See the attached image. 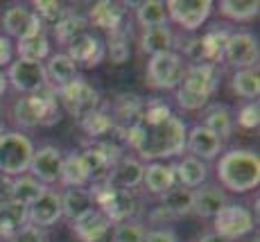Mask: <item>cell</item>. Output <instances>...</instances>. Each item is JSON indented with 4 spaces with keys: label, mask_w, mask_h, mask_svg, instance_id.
I'll return each instance as SVG.
<instances>
[{
    "label": "cell",
    "mask_w": 260,
    "mask_h": 242,
    "mask_svg": "<svg viewBox=\"0 0 260 242\" xmlns=\"http://www.w3.org/2000/svg\"><path fill=\"white\" fill-rule=\"evenodd\" d=\"M188 125L172 113L161 98L145 102L138 120L120 134V140L127 143L141 161H163L186 152Z\"/></svg>",
    "instance_id": "obj_1"
},
{
    "label": "cell",
    "mask_w": 260,
    "mask_h": 242,
    "mask_svg": "<svg viewBox=\"0 0 260 242\" xmlns=\"http://www.w3.org/2000/svg\"><path fill=\"white\" fill-rule=\"evenodd\" d=\"M219 66L215 64H186L181 84L174 90V100L183 111H202L211 104L219 88Z\"/></svg>",
    "instance_id": "obj_2"
},
{
    "label": "cell",
    "mask_w": 260,
    "mask_h": 242,
    "mask_svg": "<svg viewBox=\"0 0 260 242\" xmlns=\"http://www.w3.org/2000/svg\"><path fill=\"white\" fill-rule=\"evenodd\" d=\"M217 179L224 190L249 193L260 184V159L253 149H229L219 154Z\"/></svg>",
    "instance_id": "obj_3"
},
{
    "label": "cell",
    "mask_w": 260,
    "mask_h": 242,
    "mask_svg": "<svg viewBox=\"0 0 260 242\" xmlns=\"http://www.w3.org/2000/svg\"><path fill=\"white\" fill-rule=\"evenodd\" d=\"M12 118L16 127L21 129H37V127H52L61 120V107L57 100V90L52 86L41 88L39 93L23 95L12 104Z\"/></svg>",
    "instance_id": "obj_4"
},
{
    "label": "cell",
    "mask_w": 260,
    "mask_h": 242,
    "mask_svg": "<svg viewBox=\"0 0 260 242\" xmlns=\"http://www.w3.org/2000/svg\"><path fill=\"white\" fill-rule=\"evenodd\" d=\"M34 156V145L23 132H3L0 134V174L16 179L27 174Z\"/></svg>",
    "instance_id": "obj_5"
},
{
    "label": "cell",
    "mask_w": 260,
    "mask_h": 242,
    "mask_svg": "<svg viewBox=\"0 0 260 242\" xmlns=\"http://www.w3.org/2000/svg\"><path fill=\"white\" fill-rule=\"evenodd\" d=\"M57 100H59V107H63V111L71 113L73 118H77L79 123L102 107L100 90L93 84H88V79H84V77H77L68 86L59 88Z\"/></svg>",
    "instance_id": "obj_6"
},
{
    "label": "cell",
    "mask_w": 260,
    "mask_h": 242,
    "mask_svg": "<svg viewBox=\"0 0 260 242\" xmlns=\"http://www.w3.org/2000/svg\"><path fill=\"white\" fill-rule=\"evenodd\" d=\"M186 73V62L179 57L177 50L149 57L145 68V82L156 90H177Z\"/></svg>",
    "instance_id": "obj_7"
},
{
    "label": "cell",
    "mask_w": 260,
    "mask_h": 242,
    "mask_svg": "<svg viewBox=\"0 0 260 242\" xmlns=\"http://www.w3.org/2000/svg\"><path fill=\"white\" fill-rule=\"evenodd\" d=\"M213 233L224 238L226 242L240 240L244 235H249L253 229H256V218L253 213L247 208L244 204H233L229 201L222 210L213 218Z\"/></svg>",
    "instance_id": "obj_8"
},
{
    "label": "cell",
    "mask_w": 260,
    "mask_h": 242,
    "mask_svg": "<svg viewBox=\"0 0 260 242\" xmlns=\"http://www.w3.org/2000/svg\"><path fill=\"white\" fill-rule=\"evenodd\" d=\"M258 59H260V48L256 34L244 32V29H240V32L233 29L226 45H224L222 62L236 70H247V68H256Z\"/></svg>",
    "instance_id": "obj_9"
},
{
    "label": "cell",
    "mask_w": 260,
    "mask_h": 242,
    "mask_svg": "<svg viewBox=\"0 0 260 242\" xmlns=\"http://www.w3.org/2000/svg\"><path fill=\"white\" fill-rule=\"evenodd\" d=\"M7 84L23 95L39 93L48 86L46 68L41 62H27V59H14L7 66Z\"/></svg>",
    "instance_id": "obj_10"
},
{
    "label": "cell",
    "mask_w": 260,
    "mask_h": 242,
    "mask_svg": "<svg viewBox=\"0 0 260 242\" xmlns=\"http://www.w3.org/2000/svg\"><path fill=\"white\" fill-rule=\"evenodd\" d=\"M213 7L215 5L211 0H168L166 3L168 18L186 32H197L213 14Z\"/></svg>",
    "instance_id": "obj_11"
},
{
    "label": "cell",
    "mask_w": 260,
    "mask_h": 242,
    "mask_svg": "<svg viewBox=\"0 0 260 242\" xmlns=\"http://www.w3.org/2000/svg\"><path fill=\"white\" fill-rule=\"evenodd\" d=\"M3 29L7 39L12 37L16 41H23V39L43 32L46 27L34 14V9H29L27 5H12L3 12Z\"/></svg>",
    "instance_id": "obj_12"
},
{
    "label": "cell",
    "mask_w": 260,
    "mask_h": 242,
    "mask_svg": "<svg viewBox=\"0 0 260 242\" xmlns=\"http://www.w3.org/2000/svg\"><path fill=\"white\" fill-rule=\"evenodd\" d=\"M61 165H63V152L54 145H43V147L34 149L32 163H29V176L39 181V184H57L61 179Z\"/></svg>",
    "instance_id": "obj_13"
},
{
    "label": "cell",
    "mask_w": 260,
    "mask_h": 242,
    "mask_svg": "<svg viewBox=\"0 0 260 242\" xmlns=\"http://www.w3.org/2000/svg\"><path fill=\"white\" fill-rule=\"evenodd\" d=\"M66 54L75 62V66L95 68L104 59V41L93 32H84L66 45Z\"/></svg>",
    "instance_id": "obj_14"
},
{
    "label": "cell",
    "mask_w": 260,
    "mask_h": 242,
    "mask_svg": "<svg viewBox=\"0 0 260 242\" xmlns=\"http://www.w3.org/2000/svg\"><path fill=\"white\" fill-rule=\"evenodd\" d=\"M143 170L145 163L138 156L124 154L118 163L111 165V170L107 174V184L118 190H136L143 184Z\"/></svg>",
    "instance_id": "obj_15"
},
{
    "label": "cell",
    "mask_w": 260,
    "mask_h": 242,
    "mask_svg": "<svg viewBox=\"0 0 260 242\" xmlns=\"http://www.w3.org/2000/svg\"><path fill=\"white\" fill-rule=\"evenodd\" d=\"M61 218H63L61 193H54V190H46V193L27 208V224L37 226V229L54 226Z\"/></svg>",
    "instance_id": "obj_16"
},
{
    "label": "cell",
    "mask_w": 260,
    "mask_h": 242,
    "mask_svg": "<svg viewBox=\"0 0 260 242\" xmlns=\"http://www.w3.org/2000/svg\"><path fill=\"white\" fill-rule=\"evenodd\" d=\"M186 149L190 152V156L206 163V161H215L222 154L224 143L213 132H208L204 125H194L186 134Z\"/></svg>",
    "instance_id": "obj_17"
},
{
    "label": "cell",
    "mask_w": 260,
    "mask_h": 242,
    "mask_svg": "<svg viewBox=\"0 0 260 242\" xmlns=\"http://www.w3.org/2000/svg\"><path fill=\"white\" fill-rule=\"evenodd\" d=\"M226 204V190L219 184H204L192 190V213L204 220H213Z\"/></svg>",
    "instance_id": "obj_18"
},
{
    "label": "cell",
    "mask_w": 260,
    "mask_h": 242,
    "mask_svg": "<svg viewBox=\"0 0 260 242\" xmlns=\"http://www.w3.org/2000/svg\"><path fill=\"white\" fill-rule=\"evenodd\" d=\"M124 7L127 5L122 3H111V0H100L95 3L91 9H88L86 21L88 25L98 29H104V32H118L124 23Z\"/></svg>",
    "instance_id": "obj_19"
},
{
    "label": "cell",
    "mask_w": 260,
    "mask_h": 242,
    "mask_svg": "<svg viewBox=\"0 0 260 242\" xmlns=\"http://www.w3.org/2000/svg\"><path fill=\"white\" fill-rule=\"evenodd\" d=\"M43 68H46L48 84L54 90L68 86V84L75 82V79L79 77V75H77V66H75V62L68 57L66 52L50 54V57L46 59V64H43Z\"/></svg>",
    "instance_id": "obj_20"
},
{
    "label": "cell",
    "mask_w": 260,
    "mask_h": 242,
    "mask_svg": "<svg viewBox=\"0 0 260 242\" xmlns=\"http://www.w3.org/2000/svg\"><path fill=\"white\" fill-rule=\"evenodd\" d=\"M177 184L174 179V165L172 163H163V161H154L147 163L143 170V186L149 195L161 197L163 193H168L172 186Z\"/></svg>",
    "instance_id": "obj_21"
},
{
    "label": "cell",
    "mask_w": 260,
    "mask_h": 242,
    "mask_svg": "<svg viewBox=\"0 0 260 242\" xmlns=\"http://www.w3.org/2000/svg\"><path fill=\"white\" fill-rule=\"evenodd\" d=\"M199 125H204L208 132H213L224 143V140H229L233 134L236 115H233V111L229 109L226 104H208V107L204 109V118Z\"/></svg>",
    "instance_id": "obj_22"
},
{
    "label": "cell",
    "mask_w": 260,
    "mask_h": 242,
    "mask_svg": "<svg viewBox=\"0 0 260 242\" xmlns=\"http://www.w3.org/2000/svg\"><path fill=\"white\" fill-rule=\"evenodd\" d=\"M231 25L226 23H215L208 32H204L202 37V52H204V64H215L219 66L222 62V52H224V45H226L229 37H231Z\"/></svg>",
    "instance_id": "obj_23"
},
{
    "label": "cell",
    "mask_w": 260,
    "mask_h": 242,
    "mask_svg": "<svg viewBox=\"0 0 260 242\" xmlns=\"http://www.w3.org/2000/svg\"><path fill=\"white\" fill-rule=\"evenodd\" d=\"M174 179H177V184L183 186V188L194 190L206 184L208 165L204 163V161L194 159V156H183L181 161L174 163Z\"/></svg>",
    "instance_id": "obj_24"
},
{
    "label": "cell",
    "mask_w": 260,
    "mask_h": 242,
    "mask_svg": "<svg viewBox=\"0 0 260 242\" xmlns=\"http://www.w3.org/2000/svg\"><path fill=\"white\" fill-rule=\"evenodd\" d=\"M95 208V201L86 188H66L61 193V210L68 222H77Z\"/></svg>",
    "instance_id": "obj_25"
},
{
    "label": "cell",
    "mask_w": 260,
    "mask_h": 242,
    "mask_svg": "<svg viewBox=\"0 0 260 242\" xmlns=\"http://www.w3.org/2000/svg\"><path fill=\"white\" fill-rule=\"evenodd\" d=\"M141 50L145 54H149V57L170 52V50H174V32L168 27V25L143 29V34H141Z\"/></svg>",
    "instance_id": "obj_26"
},
{
    "label": "cell",
    "mask_w": 260,
    "mask_h": 242,
    "mask_svg": "<svg viewBox=\"0 0 260 242\" xmlns=\"http://www.w3.org/2000/svg\"><path fill=\"white\" fill-rule=\"evenodd\" d=\"M161 206L172 215L174 220L186 218V215L192 213V190L174 184L168 193L161 195Z\"/></svg>",
    "instance_id": "obj_27"
},
{
    "label": "cell",
    "mask_w": 260,
    "mask_h": 242,
    "mask_svg": "<svg viewBox=\"0 0 260 242\" xmlns=\"http://www.w3.org/2000/svg\"><path fill=\"white\" fill-rule=\"evenodd\" d=\"M79 156H82V163L88 172V184L107 181V174H109V170H111V165H109L107 156H104L102 147H100L98 143L86 145V147L79 152Z\"/></svg>",
    "instance_id": "obj_28"
},
{
    "label": "cell",
    "mask_w": 260,
    "mask_h": 242,
    "mask_svg": "<svg viewBox=\"0 0 260 242\" xmlns=\"http://www.w3.org/2000/svg\"><path fill=\"white\" fill-rule=\"evenodd\" d=\"M46 190H48L46 186L39 184V181L29 174H21V176H16V179H12V201L25 206V208H29Z\"/></svg>",
    "instance_id": "obj_29"
},
{
    "label": "cell",
    "mask_w": 260,
    "mask_h": 242,
    "mask_svg": "<svg viewBox=\"0 0 260 242\" xmlns=\"http://www.w3.org/2000/svg\"><path fill=\"white\" fill-rule=\"evenodd\" d=\"M84 32H88V21H86V16H82V14L73 12V9L52 27L54 39H57V43L63 45V48H66V45L71 43L73 39H77L79 34H84Z\"/></svg>",
    "instance_id": "obj_30"
},
{
    "label": "cell",
    "mask_w": 260,
    "mask_h": 242,
    "mask_svg": "<svg viewBox=\"0 0 260 242\" xmlns=\"http://www.w3.org/2000/svg\"><path fill=\"white\" fill-rule=\"evenodd\" d=\"M231 90L238 98L247 100V102H256L260 95V75L258 66L247 70H236L231 77Z\"/></svg>",
    "instance_id": "obj_31"
},
{
    "label": "cell",
    "mask_w": 260,
    "mask_h": 242,
    "mask_svg": "<svg viewBox=\"0 0 260 242\" xmlns=\"http://www.w3.org/2000/svg\"><path fill=\"white\" fill-rule=\"evenodd\" d=\"M25 224H27V208L25 206L14 204V201L0 206V238L9 240Z\"/></svg>",
    "instance_id": "obj_32"
},
{
    "label": "cell",
    "mask_w": 260,
    "mask_h": 242,
    "mask_svg": "<svg viewBox=\"0 0 260 242\" xmlns=\"http://www.w3.org/2000/svg\"><path fill=\"white\" fill-rule=\"evenodd\" d=\"M16 52H18V59H27V62H46L50 57V39H48V32L34 34V37H27L23 41L16 43Z\"/></svg>",
    "instance_id": "obj_33"
},
{
    "label": "cell",
    "mask_w": 260,
    "mask_h": 242,
    "mask_svg": "<svg viewBox=\"0 0 260 242\" xmlns=\"http://www.w3.org/2000/svg\"><path fill=\"white\" fill-rule=\"evenodd\" d=\"M168 21L170 18L166 3H161V0H145V3L136 5V23L143 29L161 27V25H168Z\"/></svg>",
    "instance_id": "obj_34"
},
{
    "label": "cell",
    "mask_w": 260,
    "mask_h": 242,
    "mask_svg": "<svg viewBox=\"0 0 260 242\" xmlns=\"http://www.w3.org/2000/svg\"><path fill=\"white\" fill-rule=\"evenodd\" d=\"M73 233L77 235L82 242H88L91 238H95L98 233H102L104 229H109V226H113L111 222L107 220V215L102 213L100 208H93L88 215H84L82 220L73 222Z\"/></svg>",
    "instance_id": "obj_35"
},
{
    "label": "cell",
    "mask_w": 260,
    "mask_h": 242,
    "mask_svg": "<svg viewBox=\"0 0 260 242\" xmlns=\"http://www.w3.org/2000/svg\"><path fill=\"white\" fill-rule=\"evenodd\" d=\"M79 125H82L84 134H86L88 138H93V143H98L100 138H104V136L116 132V123H113L111 113L102 107H100L98 111H93L91 115H86Z\"/></svg>",
    "instance_id": "obj_36"
},
{
    "label": "cell",
    "mask_w": 260,
    "mask_h": 242,
    "mask_svg": "<svg viewBox=\"0 0 260 242\" xmlns=\"http://www.w3.org/2000/svg\"><path fill=\"white\" fill-rule=\"evenodd\" d=\"M61 181L66 188H86L88 184V172L82 163L79 152H71L68 156H63V165H61Z\"/></svg>",
    "instance_id": "obj_37"
},
{
    "label": "cell",
    "mask_w": 260,
    "mask_h": 242,
    "mask_svg": "<svg viewBox=\"0 0 260 242\" xmlns=\"http://www.w3.org/2000/svg\"><path fill=\"white\" fill-rule=\"evenodd\" d=\"M258 12H260L258 0H222L219 3V14L236 23L253 21L258 16Z\"/></svg>",
    "instance_id": "obj_38"
},
{
    "label": "cell",
    "mask_w": 260,
    "mask_h": 242,
    "mask_svg": "<svg viewBox=\"0 0 260 242\" xmlns=\"http://www.w3.org/2000/svg\"><path fill=\"white\" fill-rule=\"evenodd\" d=\"M104 57H109L111 64H116V66H122L124 62H129L132 45H129V34L124 27L109 34V39L104 41Z\"/></svg>",
    "instance_id": "obj_39"
},
{
    "label": "cell",
    "mask_w": 260,
    "mask_h": 242,
    "mask_svg": "<svg viewBox=\"0 0 260 242\" xmlns=\"http://www.w3.org/2000/svg\"><path fill=\"white\" fill-rule=\"evenodd\" d=\"M32 9L39 16V21L43 23V27H46V25L54 27V25L71 12V9H66L61 3H57V0H37V3H32Z\"/></svg>",
    "instance_id": "obj_40"
},
{
    "label": "cell",
    "mask_w": 260,
    "mask_h": 242,
    "mask_svg": "<svg viewBox=\"0 0 260 242\" xmlns=\"http://www.w3.org/2000/svg\"><path fill=\"white\" fill-rule=\"evenodd\" d=\"M147 229L141 220H127L113 224V242H145Z\"/></svg>",
    "instance_id": "obj_41"
},
{
    "label": "cell",
    "mask_w": 260,
    "mask_h": 242,
    "mask_svg": "<svg viewBox=\"0 0 260 242\" xmlns=\"http://www.w3.org/2000/svg\"><path fill=\"white\" fill-rule=\"evenodd\" d=\"M236 125H240L242 129H258V125H260L258 100L256 102H244L242 107H240L238 115H236Z\"/></svg>",
    "instance_id": "obj_42"
},
{
    "label": "cell",
    "mask_w": 260,
    "mask_h": 242,
    "mask_svg": "<svg viewBox=\"0 0 260 242\" xmlns=\"http://www.w3.org/2000/svg\"><path fill=\"white\" fill-rule=\"evenodd\" d=\"M7 242H48V238H46V231L43 229H37V226H32V224H25L23 229L18 231V233H14Z\"/></svg>",
    "instance_id": "obj_43"
},
{
    "label": "cell",
    "mask_w": 260,
    "mask_h": 242,
    "mask_svg": "<svg viewBox=\"0 0 260 242\" xmlns=\"http://www.w3.org/2000/svg\"><path fill=\"white\" fill-rule=\"evenodd\" d=\"M172 220H174V218L168 213L166 208H163L161 204H158L156 208H152V210L147 213V222L154 226V229H166V224H168V222H172Z\"/></svg>",
    "instance_id": "obj_44"
},
{
    "label": "cell",
    "mask_w": 260,
    "mask_h": 242,
    "mask_svg": "<svg viewBox=\"0 0 260 242\" xmlns=\"http://www.w3.org/2000/svg\"><path fill=\"white\" fill-rule=\"evenodd\" d=\"M145 242H179L177 233L172 229H149L145 235Z\"/></svg>",
    "instance_id": "obj_45"
},
{
    "label": "cell",
    "mask_w": 260,
    "mask_h": 242,
    "mask_svg": "<svg viewBox=\"0 0 260 242\" xmlns=\"http://www.w3.org/2000/svg\"><path fill=\"white\" fill-rule=\"evenodd\" d=\"M14 62V43L0 34V70L7 68Z\"/></svg>",
    "instance_id": "obj_46"
},
{
    "label": "cell",
    "mask_w": 260,
    "mask_h": 242,
    "mask_svg": "<svg viewBox=\"0 0 260 242\" xmlns=\"http://www.w3.org/2000/svg\"><path fill=\"white\" fill-rule=\"evenodd\" d=\"M88 242H113V226H109V229H104L102 233H98L95 238H91Z\"/></svg>",
    "instance_id": "obj_47"
},
{
    "label": "cell",
    "mask_w": 260,
    "mask_h": 242,
    "mask_svg": "<svg viewBox=\"0 0 260 242\" xmlns=\"http://www.w3.org/2000/svg\"><path fill=\"white\" fill-rule=\"evenodd\" d=\"M197 242H226L224 238H219V235H215V233H204L202 238H199Z\"/></svg>",
    "instance_id": "obj_48"
},
{
    "label": "cell",
    "mask_w": 260,
    "mask_h": 242,
    "mask_svg": "<svg viewBox=\"0 0 260 242\" xmlns=\"http://www.w3.org/2000/svg\"><path fill=\"white\" fill-rule=\"evenodd\" d=\"M7 88H9V84H7V75L0 70V98H3L5 93H7Z\"/></svg>",
    "instance_id": "obj_49"
},
{
    "label": "cell",
    "mask_w": 260,
    "mask_h": 242,
    "mask_svg": "<svg viewBox=\"0 0 260 242\" xmlns=\"http://www.w3.org/2000/svg\"><path fill=\"white\" fill-rule=\"evenodd\" d=\"M0 240H3V238H0Z\"/></svg>",
    "instance_id": "obj_50"
},
{
    "label": "cell",
    "mask_w": 260,
    "mask_h": 242,
    "mask_svg": "<svg viewBox=\"0 0 260 242\" xmlns=\"http://www.w3.org/2000/svg\"><path fill=\"white\" fill-rule=\"evenodd\" d=\"M0 125H3V123H0Z\"/></svg>",
    "instance_id": "obj_51"
}]
</instances>
